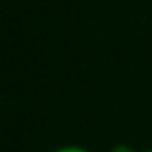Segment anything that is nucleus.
I'll use <instances>...</instances> for the list:
<instances>
[{
    "mask_svg": "<svg viewBox=\"0 0 152 152\" xmlns=\"http://www.w3.org/2000/svg\"><path fill=\"white\" fill-rule=\"evenodd\" d=\"M54 152H90V150L81 146H63V148H56Z\"/></svg>",
    "mask_w": 152,
    "mask_h": 152,
    "instance_id": "obj_1",
    "label": "nucleus"
},
{
    "mask_svg": "<svg viewBox=\"0 0 152 152\" xmlns=\"http://www.w3.org/2000/svg\"><path fill=\"white\" fill-rule=\"evenodd\" d=\"M110 152H135V150H133L131 146H127V144H117Z\"/></svg>",
    "mask_w": 152,
    "mask_h": 152,
    "instance_id": "obj_2",
    "label": "nucleus"
},
{
    "mask_svg": "<svg viewBox=\"0 0 152 152\" xmlns=\"http://www.w3.org/2000/svg\"><path fill=\"white\" fill-rule=\"evenodd\" d=\"M144 152H152V150H144Z\"/></svg>",
    "mask_w": 152,
    "mask_h": 152,
    "instance_id": "obj_3",
    "label": "nucleus"
}]
</instances>
